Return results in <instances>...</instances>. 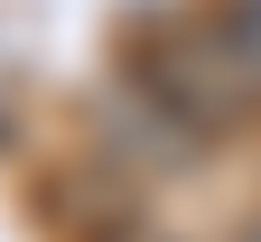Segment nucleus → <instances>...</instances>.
<instances>
[]
</instances>
